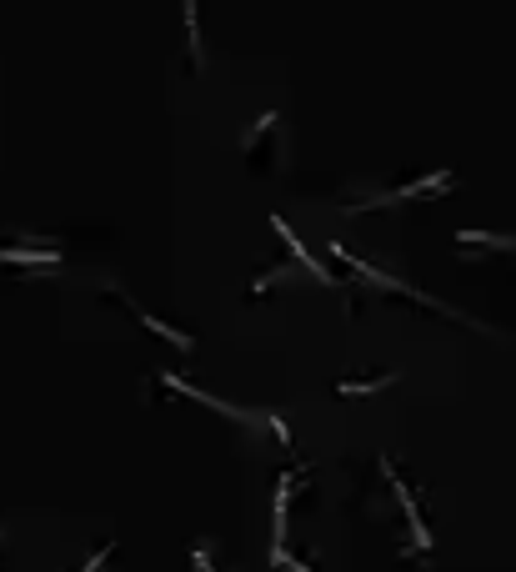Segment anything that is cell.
<instances>
[{"instance_id": "1", "label": "cell", "mask_w": 516, "mask_h": 572, "mask_svg": "<svg viewBox=\"0 0 516 572\" xmlns=\"http://www.w3.org/2000/svg\"><path fill=\"white\" fill-rule=\"evenodd\" d=\"M381 477L391 482V492H396V497H401V507H406V522H411V542H416V547H431V532H426V522L416 517V497H411V487L396 477V467H391L386 457H381Z\"/></svg>"}, {"instance_id": "2", "label": "cell", "mask_w": 516, "mask_h": 572, "mask_svg": "<svg viewBox=\"0 0 516 572\" xmlns=\"http://www.w3.org/2000/svg\"><path fill=\"white\" fill-rule=\"evenodd\" d=\"M161 387H171V392H186L191 402H201V407H216L221 417H231V422H251L241 407H231V402H221V397H211V392H196L186 377H176V372H161Z\"/></svg>"}, {"instance_id": "3", "label": "cell", "mask_w": 516, "mask_h": 572, "mask_svg": "<svg viewBox=\"0 0 516 572\" xmlns=\"http://www.w3.org/2000/svg\"><path fill=\"white\" fill-rule=\"evenodd\" d=\"M441 186H451V171H436V176H426V181H416V186H401V191H391V196H371V206L411 201V196H426V191H441Z\"/></svg>"}, {"instance_id": "4", "label": "cell", "mask_w": 516, "mask_h": 572, "mask_svg": "<svg viewBox=\"0 0 516 572\" xmlns=\"http://www.w3.org/2000/svg\"><path fill=\"white\" fill-rule=\"evenodd\" d=\"M271 226H276V231H281V236H286V246H291V256H296V261H301V266H306V271H311V276H316V281H331V271H326V266H321V261H316V256H306V246H301V241H296V236H291V226H286V221H281V216H271Z\"/></svg>"}, {"instance_id": "5", "label": "cell", "mask_w": 516, "mask_h": 572, "mask_svg": "<svg viewBox=\"0 0 516 572\" xmlns=\"http://www.w3.org/2000/svg\"><path fill=\"white\" fill-rule=\"evenodd\" d=\"M0 261H16V266H56V251H36V246H0Z\"/></svg>"}, {"instance_id": "6", "label": "cell", "mask_w": 516, "mask_h": 572, "mask_svg": "<svg viewBox=\"0 0 516 572\" xmlns=\"http://www.w3.org/2000/svg\"><path fill=\"white\" fill-rule=\"evenodd\" d=\"M286 502H291V472L276 482V552L286 547Z\"/></svg>"}, {"instance_id": "7", "label": "cell", "mask_w": 516, "mask_h": 572, "mask_svg": "<svg viewBox=\"0 0 516 572\" xmlns=\"http://www.w3.org/2000/svg\"><path fill=\"white\" fill-rule=\"evenodd\" d=\"M461 246H491V251H516V236H486V231H461Z\"/></svg>"}, {"instance_id": "8", "label": "cell", "mask_w": 516, "mask_h": 572, "mask_svg": "<svg viewBox=\"0 0 516 572\" xmlns=\"http://www.w3.org/2000/svg\"><path fill=\"white\" fill-rule=\"evenodd\" d=\"M136 317H141V322H146V327H151L156 337H166L171 347H181V352H191V337H186V332H176V327H166V322H156L151 312H136Z\"/></svg>"}, {"instance_id": "9", "label": "cell", "mask_w": 516, "mask_h": 572, "mask_svg": "<svg viewBox=\"0 0 516 572\" xmlns=\"http://www.w3.org/2000/svg\"><path fill=\"white\" fill-rule=\"evenodd\" d=\"M186 36H191V61L201 66V26H196V0H186Z\"/></svg>"}, {"instance_id": "10", "label": "cell", "mask_w": 516, "mask_h": 572, "mask_svg": "<svg viewBox=\"0 0 516 572\" xmlns=\"http://www.w3.org/2000/svg\"><path fill=\"white\" fill-rule=\"evenodd\" d=\"M386 382H391V377H371V382H341L336 392H341V397H356V392H371V387H386Z\"/></svg>"}, {"instance_id": "11", "label": "cell", "mask_w": 516, "mask_h": 572, "mask_svg": "<svg viewBox=\"0 0 516 572\" xmlns=\"http://www.w3.org/2000/svg\"><path fill=\"white\" fill-rule=\"evenodd\" d=\"M266 422H271V432H276V437H281V442H286V447H291V432H286V422H281V417H276V412H266Z\"/></svg>"}, {"instance_id": "12", "label": "cell", "mask_w": 516, "mask_h": 572, "mask_svg": "<svg viewBox=\"0 0 516 572\" xmlns=\"http://www.w3.org/2000/svg\"><path fill=\"white\" fill-rule=\"evenodd\" d=\"M196 567H201V572H216V567H211V557H206V552H196Z\"/></svg>"}, {"instance_id": "13", "label": "cell", "mask_w": 516, "mask_h": 572, "mask_svg": "<svg viewBox=\"0 0 516 572\" xmlns=\"http://www.w3.org/2000/svg\"><path fill=\"white\" fill-rule=\"evenodd\" d=\"M101 562H106V552H96V557H91V562H86V567H81V572H96V567H101Z\"/></svg>"}]
</instances>
